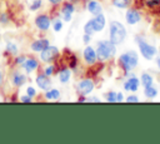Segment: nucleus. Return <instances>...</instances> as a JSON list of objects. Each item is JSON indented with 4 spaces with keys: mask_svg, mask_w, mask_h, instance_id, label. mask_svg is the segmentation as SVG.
Segmentation results:
<instances>
[{
    "mask_svg": "<svg viewBox=\"0 0 160 144\" xmlns=\"http://www.w3.org/2000/svg\"><path fill=\"white\" fill-rule=\"evenodd\" d=\"M109 40L115 44V45H120L125 38H126V29L125 26L120 23V21H111L110 23V26H109Z\"/></svg>",
    "mask_w": 160,
    "mask_h": 144,
    "instance_id": "obj_1",
    "label": "nucleus"
},
{
    "mask_svg": "<svg viewBox=\"0 0 160 144\" xmlns=\"http://www.w3.org/2000/svg\"><path fill=\"white\" fill-rule=\"evenodd\" d=\"M96 56L99 60L104 61L110 59L116 54V45L112 44L110 40H101L96 45Z\"/></svg>",
    "mask_w": 160,
    "mask_h": 144,
    "instance_id": "obj_2",
    "label": "nucleus"
},
{
    "mask_svg": "<svg viewBox=\"0 0 160 144\" xmlns=\"http://www.w3.org/2000/svg\"><path fill=\"white\" fill-rule=\"evenodd\" d=\"M138 63H139V58H138V54L134 50L128 51V53H124L119 58V64L124 69L125 73H128V71L132 70L134 68H136Z\"/></svg>",
    "mask_w": 160,
    "mask_h": 144,
    "instance_id": "obj_3",
    "label": "nucleus"
},
{
    "mask_svg": "<svg viewBox=\"0 0 160 144\" xmlns=\"http://www.w3.org/2000/svg\"><path fill=\"white\" fill-rule=\"evenodd\" d=\"M136 41H138V46H139L140 54H141L146 60L154 59V56H155L156 53H158V49H156L154 45L146 43L141 36H136Z\"/></svg>",
    "mask_w": 160,
    "mask_h": 144,
    "instance_id": "obj_4",
    "label": "nucleus"
},
{
    "mask_svg": "<svg viewBox=\"0 0 160 144\" xmlns=\"http://www.w3.org/2000/svg\"><path fill=\"white\" fill-rule=\"evenodd\" d=\"M58 55H59V49L56 46H54V45H48L44 50L40 51V58L45 63L52 61Z\"/></svg>",
    "mask_w": 160,
    "mask_h": 144,
    "instance_id": "obj_5",
    "label": "nucleus"
},
{
    "mask_svg": "<svg viewBox=\"0 0 160 144\" xmlns=\"http://www.w3.org/2000/svg\"><path fill=\"white\" fill-rule=\"evenodd\" d=\"M78 90L81 95H88L94 90V81L91 79H82L78 83Z\"/></svg>",
    "mask_w": 160,
    "mask_h": 144,
    "instance_id": "obj_6",
    "label": "nucleus"
},
{
    "mask_svg": "<svg viewBox=\"0 0 160 144\" xmlns=\"http://www.w3.org/2000/svg\"><path fill=\"white\" fill-rule=\"evenodd\" d=\"M125 20L129 25H135L141 20V15L136 9H129L125 14Z\"/></svg>",
    "mask_w": 160,
    "mask_h": 144,
    "instance_id": "obj_7",
    "label": "nucleus"
},
{
    "mask_svg": "<svg viewBox=\"0 0 160 144\" xmlns=\"http://www.w3.org/2000/svg\"><path fill=\"white\" fill-rule=\"evenodd\" d=\"M82 56H84L85 63H86V64H89V65L95 64V61H96V59H98L95 49H94V48H91V46H89V45L84 49V51H82Z\"/></svg>",
    "mask_w": 160,
    "mask_h": 144,
    "instance_id": "obj_8",
    "label": "nucleus"
},
{
    "mask_svg": "<svg viewBox=\"0 0 160 144\" xmlns=\"http://www.w3.org/2000/svg\"><path fill=\"white\" fill-rule=\"evenodd\" d=\"M74 10H75V8H74V5H72L71 3L65 4V5L62 6V9H61V13H60L61 19H62L64 21H70V20L72 19Z\"/></svg>",
    "mask_w": 160,
    "mask_h": 144,
    "instance_id": "obj_9",
    "label": "nucleus"
},
{
    "mask_svg": "<svg viewBox=\"0 0 160 144\" xmlns=\"http://www.w3.org/2000/svg\"><path fill=\"white\" fill-rule=\"evenodd\" d=\"M35 81H36L38 86H39L41 90H45V91L49 90L50 86H51V80H50L49 76L45 75V74H39V75L36 76Z\"/></svg>",
    "mask_w": 160,
    "mask_h": 144,
    "instance_id": "obj_10",
    "label": "nucleus"
},
{
    "mask_svg": "<svg viewBox=\"0 0 160 144\" xmlns=\"http://www.w3.org/2000/svg\"><path fill=\"white\" fill-rule=\"evenodd\" d=\"M91 21H92V26H94L95 31H102L104 30L105 24H106V19H105V16L101 13L95 15V18L91 19Z\"/></svg>",
    "mask_w": 160,
    "mask_h": 144,
    "instance_id": "obj_11",
    "label": "nucleus"
},
{
    "mask_svg": "<svg viewBox=\"0 0 160 144\" xmlns=\"http://www.w3.org/2000/svg\"><path fill=\"white\" fill-rule=\"evenodd\" d=\"M35 24L40 30H48L50 28V18L48 15H39L35 19Z\"/></svg>",
    "mask_w": 160,
    "mask_h": 144,
    "instance_id": "obj_12",
    "label": "nucleus"
},
{
    "mask_svg": "<svg viewBox=\"0 0 160 144\" xmlns=\"http://www.w3.org/2000/svg\"><path fill=\"white\" fill-rule=\"evenodd\" d=\"M140 80L136 76H130L125 83H124V89L126 91H136L139 89Z\"/></svg>",
    "mask_w": 160,
    "mask_h": 144,
    "instance_id": "obj_13",
    "label": "nucleus"
},
{
    "mask_svg": "<svg viewBox=\"0 0 160 144\" xmlns=\"http://www.w3.org/2000/svg\"><path fill=\"white\" fill-rule=\"evenodd\" d=\"M21 66L25 69V71H26L28 74H30V73H32V71L39 66V63H38L36 59L29 58V59H25V61L21 64Z\"/></svg>",
    "mask_w": 160,
    "mask_h": 144,
    "instance_id": "obj_14",
    "label": "nucleus"
},
{
    "mask_svg": "<svg viewBox=\"0 0 160 144\" xmlns=\"http://www.w3.org/2000/svg\"><path fill=\"white\" fill-rule=\"evenodd\" d=\"M86 9H88V10L90 11V14H92V15H98V14H100L101 10H102L101 5H100L98 1H95V0L88 1V3H86Z\"/></svg>",
    "mask_w": 160,
    "mask_h": 144,
    "instance_id": "obj_15",
    "label": "nucleus"
},
{
    "mask_svg": "<svg viewBox=\"0 0 160 144\" xmlns=\"http://www.w3.org/2000/svg\"><path fill=\"white\" fill-rule=\"evenodd\" d=\"M48 45H49V40H48V39H39V40H36V41H34V43L31 44V50L40 53V51L44 50Z\"/></svg>",
    "mask_w": 160,
    "mask_h": 144,
    "instance_id": "obj_16",
    "label": "nucleus"
},
{
    "mask_svg": "<svg viewBox=\"0 0 160 144\" xmlns=\"http://www.w3.org/2000/svg\"><path fill=\"white\" fill-rule=\"evenodd\" d=\"M25 81H26V76L24 74L14 73V75H12V84L15 86H21L22 84H25Z\"/></svg>",
    "mask_w": 160,
    "mask_h": 144,
    "instance_id": "obj_17",
    "label": "nucleus"
},
{
    "mask_svg": "<svg viewBox=\"0 0 160 144\" xmlns=\"http://www.w3.org/2000/svg\"><path fill=\"white\" fill-rule=\"evenodd\" d=\"M140 84L144 86V88H148V86H151L154 84V78L148 74V73H144L140 78Z\"/></svg>",
    "mask_w": 160,
    "mask_h": 144,
    "instance_id": "obj_18",
    "label": "nucleus"
},
{
    "mask_svg": "<svg viewBox=\"0 0 160 144\" xmlns=\"http://www.w3.org/2000/svg\"><path fill=\"white\" fill-rule=\"evenodd\" d=\"M70 76H71V71H70V69H68V68H64V69H61V70L59 71V80H60L62 84L68 83V81L70 80Z\"/></svg>",
    "mask_w": 160,
    "mask_h": 144,
    "instance_id": "obj_19",
    "label": "nucleus"
},
{
    "mask_svg": "<svg viewBox=\"0 0 160 144\" xmlns=\"http://www.w3.org/2000/svg\"><path fill=\"white\" fill-rule=\"evenodd\" d=\"M45 98L48 100H58L60 98V91L58 89H49V90H46Z\"/></svg>",
    "mask_w": 160,
    "mask_h": 144,
    "instance_id": "obj_20",
    "label": "nucleus"
},
{
    "mask_svg": "<svg viewBox=\"0 0 160 144\" xmlns=\"http://www.w3.org/2000/svg\"><path fill=\"white\" fill-rule=\"evenodd\" d=\"M144 89H145V90H144V94H145V96L149 98V99H152V98H155V96L158 95V89L154 88L152 85H151V86H148V88H144Z\"/></svg>",
    "mask_w": 160,
    "mask_h": 144,
    "instance_id": "obj_21",
    "label": "nucleus"
},
{
    "mask_svg": "<svg viewBox=\"0 0 160 144\" xmlns=\"http://www.w3.org/2000/svg\"><path fill=\"white\" fill-rule=\"evenodd\" d=\"M131 0H112V5L118 9H125L130 5Z\"/></svg>",
    "mask_w": 160,
    "mask_h": 144,
    "instance_id": "obj_22",
    "label": "nucleus"
},
{
    "mask_svg": "<svg viewBox=\"0 0 160 144\" xmlns=\"http://www.w3.org/2000/svg\"><path fill=\"white\" fill-rule=\"evenodd\" d=\"M144 4L149 9H159L160 8V0H144Z\"/></svg>",
    "mask_w": 160,
    "mask_h": 144,
    "instance_id": "obj_23",
    "label": "nucleus"
},
{
    "mask_svg": "<svg viewBox=\"0 0 160 144\" xmlns=\"http://www.w3.org/2000/svg\"><path fill=\"white\" fill-rule=\"evenodd\" d=\"M84 33H85V34H89V35H91V34L95 33L94 26H92V21H91V20H89V21L84 25Z\"/></svg>",
    "mask_w": 160,
    "mask_h": 144,
    "instance_id": "obj_24",
    "label": "nucleus"
},
{
    "mask_svg": "<svg viewBox=\"0 0 160 144\" xmlns=\"http://www.w3.org/2000/svg\"><path fill=\"white\" fill-rule=\"evenodd\" d=\"M6 51L10 53V54H12V55H16V54H18V46H16V44H14V43H8V44H6Z\"/></svg>",
    "mask_w": 160,
    "mask_h": 144,
    "instance_id": "obj_25",
    "label": "nucleus"
},
{
    "mask_svg": "<svg viewBox=\"0 0 160 144\" xmlns=\"http://www.w3.org/2000/svg\"><path fill=\"white\" fill-rule=\"evenodd\" d=\"M105 98H106V101H109V103H116V93L115 91L106 93Z\"/></svg>",
    "mask_w": 160,
    "mask_h": 144,
    "instance_id": "obj_26",
    "label": "nucleus"
},
{
    "mask_svg": "<svg viewBox=\"0 0 160 144\" xmlns=\"http://www.w3.org/2000/svg\"><path fill=\"white\" fill-rule=\"evenodd\" d=\"M52 29H54V31H60L62 29V21L60 19H56L52 24Z\"/></svg>",
    "mask_w": 160,
    "mask_h": 144,
    "instance_id": "obj_27",
    "label": "nucleus"
},
{
    "mask_svg": "<svg viewBox=\"0 0 160 144\" xmlns=\"http://www.w3.org/2000/svg\"><path fill=\"white\" fill-rule=\"evenodd\" d=\"M40 6H41V0H35V1L30 5V10H31V11H35V10H38Z\"/></svg>",
    "mask_w": 160,
    "mask_h": 144,
    "instance_id": "obj_28",
    "label": "nucleus"
},
{
    "mask_svg": "<svg viewBox=\"0 0 160 144\" xmlns=\"http://www.w3.org/2000/svg\"><path fill=\"white\" fill-rule=\"evenodd\" d=\"M101 69H102V64H98L96 68H94L92 70H89V75H96Z\"/></svg>",
    "mask_w": 160,
    "mask_h": 144,
    "instance_id": "obj_29",
    "label": "nucleus"
},
{
    "mask_svg": "<svg viewBox=\"0 0 160 144\" xmlns=\"http://www.w3.org/2000/svg\"><path fill=\"white\" fill-rule=\"evenodd\" d=\"M54 65H49V66H46L45 68V71H44V74L45 75H48V76H50V75H52L54 74Z\"/></svg>",
    "mask_w": 160,
    "mask_h": 144,
    "instance_id": "obj_30",
    "label": "nucleus"
},
{
    "mask_svg": "<svg viewBox=\"0 0 160 144\" xmlns=\"http://www.w3.org/2000/svg\"><path fill=\"white\" fill-rule=\"evenodd\" d=\"M128 103H138L139 101V98L136 95H129L126 99H125Z\"/></svg>",
    "mask_w": 160,
    "mask_h": 144,
    "instance_id": "obj_31",
    "label": "nucleus"
},
{
    "mask_svg": "<svg viewBox=\"0 0 160 144\" xmlns=\"http://www.w3.org/2000/svg\"><path fill=\"white\" fill-rule=\"evenodd\" d=\"M26 94H28L29 96H31V98H32V96L36 94V90H35L32 86H28V89H26Z\"/></svg>",
    "mask_w": 160,
    "mask_h": 144,
    "instance_id": "obj_32",
    "label": "nucleus"
},
{
    "mask_svg": "<svg viewBox=\"0 0 160 144\" xmlns=\"http://www.w3.org/2000/svg\"><path fill=\"white\" fill-rule=\"evenodd\" d=\"M20 101H22V103H31L32 99H31V96L25 95V96H21V98H20Z\"/></svg>",
    "mask_w": 160,
    "mask_h": 144,
    "instance_id": "obj_33",
    "label": "nucleus"
},
{
    "mask_svg": "<svg viewBox=\"0 0 160 144\" xmlns=\"http://www.w3.org/2000/svg\"><path fill=\"white\" fill-rule=\"evenodd\" d=\"M8 21H9L8 15H6V14H0V23H1V24H6Z\"/></svg>",
    "mask_w": 160,
    "mask_h": 144,
    "instance_id": "obj_34",
    "label": "nucleus"
},
{
    "mask_svg": "<svg viewBox=\"0 0 160 144\" xmlns=\"http://www.w3.org/2000/svg\"><path fill=\"white\" fill-rule=\"evenodd\" d=\"M82 40H84V44H89L90 40H91V35H89V34H84Z\"/></svg>",
    "mask_w": 160,
    "mask_h": 144,
    "instance_id": "obj_35",
    "label": "nucleus"
},
{
    "mask_svg": "<svg viewBox=\"0 0 160 144\" xmlns=\"http://www.w3.org/2000/svg\"><path fill=\"white\" fill-rule=\"evenodd\" d=\"M25 59H26L25 56H18V58H16V64H19V65L22 64V63L25 61Z\"/></svg>",
    "mask_w": 160,
    "mask_h": 144,
    "instance_id": "obj_36",
    "label": "nucleus"
},
{
    "mask_svg": "<svg viewBox=\"0 0 160 144\" xmlns=\"http://www.w3.org/2000/svg\"><path fill=\"white\" fill-rule=\"evenodd\" d=\"M122 100H124L122 94H121V93H116V101H118V103H120V101H122Z\"/></svg>",
    "mask_w": 160,
    "mask_h": 144,
    "instance_id": "obj_37",
    "label": "nucleus"
},
{
    "mask_svg": "<svg viewBox=\"0 0 160 144\" xmlns=\"http://www.w3.org/2000/svg\"><path fill=\"white\" fill-rule=\"evenodd\" d=\"M86 101H98V103H99V101H100V99L94 96V98H89V99H86Z\"/></svg>",
    "mask_w": 160,
    "mask_h": 144,
    "instance_id": "obj_38",
    "label": "nucleus"
},
{
    "mask_svg": "<svg viewBox=\"0 0 160 144\" xmlns=\"http://www.w3.org/2000/svg\"><path fill=\"white\" fill-rule=\"evenodd\" d=\"M51 4H54V5H58V4H60L62 0H49Z\"/></svg>",
    "mask_w": 160,
    "mask_h": 144,
    "instance_id": "obj_39",
    "label": "nucleus"
},
{
    "mask_svg": "<svg viewBox=\"0 0 160 144\" xmlns=\"http://www.w3.org/2000/svg\"><path fill=\"white\" fill-rule=\"evenodd\" d=\"M156 65H158V68L160 69V56H159V58L156 59Z\"/></svg>",
    "mask_w": 160,
    "mask_h": 144,
    "instance_id": "obj_40",
    "label": "nucleus"
},
{
    "mask_svg": "<svg viewBox=\"0 0 160 144\" xmlns=\"http://www.w3.org/2000/svg\"><path fill=\"white\" fill-rule=\"evenodd\" d=\"M1 83H2V74H1V71H0V85H1Z\"/></svg>",
    "mask_w": 160,
    "mask_h": 144,
    "instance_id": "obj_41",
    "label": "nucleus"
}]
</instances>
